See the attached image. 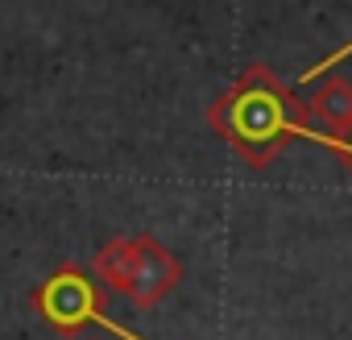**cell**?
<instances>
[{
    "instance_id": "obj_4",
    "label": "cell",
    "mask_w": 352,
    "mask_h": 340,
    "mask_svg": "<svg viewBox=\"0 0 352 340\" xmlns=\"http://www.w3.org/2000/svg\"><path fill=\"white\" fill-rule=\"evenodd\" d=\"M307 112H311V125L319 129V145L340 137L352 125V79H344V75L323 79V87L311 96Z\"/></svg>"
},
{
    "instance_id": "obj_3",
    "label": "cell",
    "mask_w": 352,
    "mask_h": 340,
    "mask_svg": "<svg viewBox=\"0 0 352 340\" xmlns=\"http://www.w3.org/2000/svg\"><path fill=\"white\" fill-rule=\"evenodd\" d=\"M30 307L42 315L46 328H54L58 336H79L87 328H108L120 340H145L137 332H129L120 319L108 315V295L104 282L96 278V270H83L79 262H63L54 274H46L34 290H30Z\"/></svg>"
},
{
    "instance_id": "obj_2",
    "label": "cell",
    "mask_w": 352,
    "mask_h": 340,
    "mask_svg": "<svg viewBox=\"0 0 352 340\" xmlns=\"http://www.w3.org/2000/svg\"><path fill=\"white\" fill-rule=\"evenodd\" d=\"M91 270L108 290L133 299L137 307H157L174 286L183 282V262L149 233L112 237L104 249H96Z\"/></svg>"
},
{
    "instance_id": "obj_1",
    "label": "cell",
    "mask_w": 352,
    "mask_h": 340,
    "mask_svg": "<svg viewBox=\"0 0 352 340\" xmlns=\"http://www.w3.org/2000/svg\"><path fill=\"white\" fill-rule=\"evenodd\" d=\"M208 125L253 170H265L290 141L319 145V129L311 125L307 104H298L265 63H249L236 75V83L212 100Z\"/></svg>"
},
{
    "instance_id": "obj_6",
    "label": "cell",
    "mask_w": 352,
    "mask_h": 340,
    "mask_svg": "<svg viewBox=\"0 0 352 340\" xmlns=\"http://www.w3.org/2000/svg\"><path fill=\"white\" fill-rule=\"evenodd\" d=\"M87 340H91V336H87Z\"/></svg>"
},
{
    "instance_id": "obj_5",
    "label": "cell",
    "mask_w": 352,
    "mask_h": 340,
    "mask_svg": "<svg viewBox=\"0 0 352 340\" xmlns=\"http://www.w3.org/2000/svg\"><path fill=\"white\" fill-rule=\"evenodd\" d=\"M319 149H327V153H336L340 162H344V170H348V175H352V125L340 133V137H331V141H323Z\"/></svg>"
}]
</instances>
